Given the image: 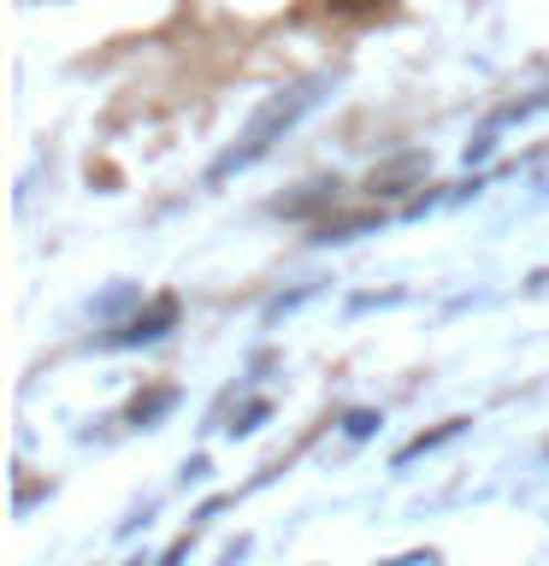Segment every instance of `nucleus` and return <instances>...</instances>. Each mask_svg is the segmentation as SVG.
<instances>
[{
	"label": "nucleus",
	"instance_id": "1",
	"mask_svg": "<svg viewBox=\"0 0 549 566\" xmlns=\"http://www.w3.org/2000/svg\"><path fill=\"white\" fill-rule=\"evenodd\" d=\"M313 88H319V83H301V88H290L283 101H272V106H266V113L255 118V130L242 136V148H230V154L219 159V166H213V177H225V171L248 166V159H260V154H266V142H272L278 130H290V124H296V118H301V113H308V106L319 101Z\"/></svg>",
	"mask_w": 549,
	"mask_h": 566
},
{
	"label": "nucleus",
	"instance_id": "2",
	"mask_svg": "<svg viewBox=\"0 0 549 566\" xmlns=\"http://www.w3.org/2000/svg\"><path fill=\"white\" fill-rule=\"evenodd\" d=\"M172 325H177V295H159V301H148V307L131 318L124 343H154V336H166Z\"/></svg>",
	"mask_w": 549,
	"mask_h": 566
},
{
	"label": "nucleus",
	"instance_id": "3",
	"mask_svg": "<svg viewBox=\"0 0 549 566\" xmlns=\"http://www.w3.org/2000/svg\"><path fill=\"white\" fill-rule=\"evenodd\" d=\"M172 407V389H154V396H136L131 401V424H148V419H159Z\"/></svg>",
	"mask_w": 549,
	"mask_h": 566
},
{
	"label": "nucleus",
	"instance_id": "4",
	"mask_svg": "<svg viewBox=\"0 0 549 566\" xmlns=\"http://www.w3.org/2000/svg\"><path fill=\"white\" fill-rule=\"evenodd\" d=\"M455 431H460V419H449V424H443V431H432V437H414V442L402 449V460H414V454H425V449H437V442H449Z\"/></svg>",
	"mask_w": 549,
	"mask_h": 566
},
{
	"label": "nucleus",
	"instance_id": "5",
	"mask_svg": "<svg viewBox=\"0 0 549 566\" xmlns=\"http://www.w3.org/2000/svg\"><path fill=\"white\" fill-rule=\"evenodd\" d=\"M331 12H366V7H379V0H325Z\"/></svg>",
	"mask_w": 549,
	"mask_h": 566
}]
</instances>
